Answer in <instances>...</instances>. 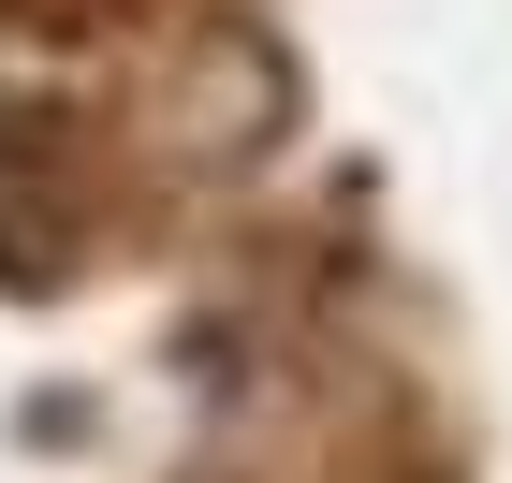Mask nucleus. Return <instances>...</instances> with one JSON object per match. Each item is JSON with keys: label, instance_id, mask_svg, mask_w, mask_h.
<instances>
[{"label": "nucleus", "instance_id": "nucleus-1", "mask_svg": "<svg viewBox=\"0 0 512 483\" xmlns=\"http://www.w3.org/2000/svg\"><path fill=\"white\" fill-rule=\"evenodd\" d=\"M74 235V191H59V147L44 118H0V279H44Z\"/></svg>", "mask_w": 512, "mask_h": 483}]
</instances>
